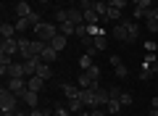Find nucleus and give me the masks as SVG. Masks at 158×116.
I'll use <instances>...</instances> for the list:
<instances>
[{
  "label": "nucleus",
  "mask_w": 158,
  "mask_h": 116,
  "mask_svg": "<svg viewBox=\"0 0 158 116\" xmlns=\"http://www.w3.org/2000/svg\"><path fill=\"white\" fill-rule=\"evenodd\" d=\"M32 29H34V34H37L40 40H45V42H50L58 34V24L56 21H42V24H37V27H32Z\"/></svg>",
  "instance_id": "1"
},
{
  "label": "nucleus",
  "mask_w": 158,
  "mask_h": 116,
  "mask_svg": "<svg viewBox=\"0 0 158 116\" xmlns=\"http://www.w3.org/2000/svg\"><path fill=\"white\" fill-rule=\"evenodd\" d=\"M19 100H21V98H19L16 92H11L8 87L0 90V108L6 111V114H13V111H16V103H19Z\"/></svg>",
  "instance_id": "2"
},
{
  "label": "nucleus",
  "mask_w": 158,
  "mask_h": 116,
  "mask_svg": "<svg viewBox=\"0 0 158 116\" xmlns=\"http://www.w3.org/2000/svg\"><path fill=\"white\" fill-rule=\"evenodd\" d=\"M0 77H3V79H21V77H27V71H24V61H13L8 69L0 71Z\"/></svg>",
  "instance_id": "3"
},
{
  "label": "nucleus",
  "mask_w": 158,
  "mask_h": 116,
  "mask_svg": "<svg viewBox=\"0 0 158 116\" xmlns=\"http://www.w3.org/2000/svg\"><path fill=\"white\" fill-rule=\"evenodd\" d=\"M19 53V37H8L0 45V55H16Z\"/></svg>",
  "instance_id": "4"
},
{
  "label": "nucleus",
  "mask_w": 158,
  "mask_h": 116,
  "mask_svg": "<svg viewBox=\"0 0 158 116\" xmlns=\"http://www.w3.org/2000/svg\"><path fill=\"white\" fill-rule=\"evenodd\" d=\"M111 37H113V40H118V42H129V29H127V24H124V21H118L116 27H113Z\"/></svg>",
  "instance_id": "5"
},
{
  "label": "nucleus",
  "mask_w": 158,
  "mask_h": 116,
  "mask_svg": "<svg viewBox=\"0 0 158 116\" xmlns=\"http://www.w3.org/2000/svg\"><path fill=\"white\" fill-rule=\"evenodd\" d=\"M95 92H98V90H92V87H82V92H79V100H82L90 111L95 108Z\"/></svg>",
  "instance_id": "6"
},
{
  "label": "nucleus",
  "mask_w": 158,
  "mask_h": 116,
  "mask_svg": "<svg viewBox=\"0 0 158 116\" xmlns=\"http://www.w3.org/2000/svg\"><path fill=\"white\" fill-rule=\"evenodd\" d=\"M19 98L27 100L29 108H37V103H40V92H34V90H21V92H19Z\"/></svg>",
  "instance_id": "7"
},
{
  "label": "nucleus",
  "mask_w": 158,
  "mask_h": 116,
  "mask_svg": "<svg viewBox=\"0 0 158 116\" xmlns=\"http://www.w3.org/2000/svg\"><path fill=\"white\" fill-rule=\"evenodd\" d=\"M19 55H21L24 61H27V58H32V40L19 37Z\"/></svg>",
  "instance_id": "8"
},
{
  "label": "nucleus",
  "mask_w": 158,
  "mask_h": 116,
  "mask_svg": "<svg viewBox=\"0 0 158 116\" xmlns=\"http://www.w3.org/2000/svg\"><path fill=\"white\" fill-rule=\"evenodd\" d=\"M40 58H42V61H45V63H53V61H56V58H58V50L53 48L50 42H48L45 48H42V53H40Z\"/></svg>",
  "instance_id": "9"
},
{
  "label": "nucleus",
  "mask_w": 158,
  "mask_h": 116,
  "mask_svg": "<svg viewBox=\"0 0 158 116\" xmlns=\"http://www.w3.org/2000/svg\"><path fill=\"white\" fill-rule=\"evenodd\" d=\"M6 87L11 90V92H16V95H19L21 90H27V79H24V77H21V79H8Z\"/></svg>",
  "instance_id": "10"
},
{
  "label": "nucleus",
  "mask_w": 158,
  "mask_h": 116,
  "mask_svg": "<svg viewBox=\"0 0 158 116\" xmlns=\"http://www.w3.org/2000/svg\"><path fill=\"white\" fill-rule=\"evenodd\" d=\"M42 87H45V79H42V77H37V74H34V77H27V90L40 92Z\"/></svg>",
  "instance_id": "11"
},
{
  "label": "nucleus",
  "mask_w": 158,
  "mask_h": 116,
  "mask_svg": "<svg viewBox=\"0 0 158 116\" xmlns=\"http://www.w3.org/2000/svg\"><path fill=\"white\" fill-rule=\"evenodd\" d=\"M32 6H29V3H27V0H21V3H16V16L19 19H29V16H32Z\"/></svg>",
  "instance_id": "12"
},
{
  "label": "nucleus",
  "mask_w": 158,
  "mask_h": 116,
  "mask_svg": "<svg viewBox=\"0 0 158 116\" xmlns=\"http://www.w3.org/2000/svg\"><path fill=\"white\" fill-rule=\"evenodd\" d=\"M69 21L71 24H85V13H82V8H69Z\"/></svg>",
  "instance_id": "13"
},
{
  "label": "nucleus",
  "mask_w": 158,
  "mask_h": 116,
  "mask_svg": "<svg viewBox=\"0 0 158 116\" xmlns=\"http://www.w3.org/2000/svg\"><path fill=\"white\" fill-rule=\"evenodd\" d=\"M121 21H124V24H127V29H129V40L140 37V24H137L135 19H121Z\"/></svg>",
  "instance_id": "14"
},
{
  "label": "nucleus",
  "mask_w": 158,
  "mask_h": 116,
  "mask_svg": "<svg viewBox=\"0 0 158 116\" xmlns=\"http://www.w3.org/2000/svg\"><path fill=\"white\" fill-rule=\"evenodd\" d=\"M58 32H61L63 37H71V34H77V24H71V21H63V24H58Z\"/></svg>",
  "instance_id": "15"
},
{
  "label": "nucleus",
  "mask_w": 158,
  "mask_h": 116,
  "mask_svg": "<svg viewBox=\"0 0 158 116\" xmlns=\"http://www.w3.org/2000/svg\"><path fill=\"white\" fill-rule=\"evenodd\" d=\"M79 92H82V87H79V84H71V82L63 84V95H66V98H79Z\"/></svg>",
  "instance_id": "16"
},
{
  "label": "nucleus",
  "mask_w": 158,
  "mask_h": 116,
  "mask_svg": "<svg viewBox=\"0 0 158 116\" xmlns=\"http://www.w3.org/2000/svg\"><path fill=\"white\" fill-rule=\"evenodd\" d=\"M108 100H111L108 90H98V92H95V108H100V105H108Z\"/></svg>",
  "instance_id": "17"
},
{
  "label": "nucleus",
  "mask_w": 158,
  "mask_h": 116,
  "mask_svg": "<svg viewBox=\"0 0 158 116\" xmlns=\"http://www.w3.org/2000/svg\"><path fill=\"white\" fill-rule=\"evenodd\" d=\"M0 34H3V40H8V37H13V34H19V32H16V24L3 21V27H0Z\"/></svg>",
  "instance_id": "18"
},
{
  "label": "nucleus",
  "mask_w": 158,
  "mask_h": 116,
  "mask_svg": "<svg viewBox=\"0 0 158 116\" xmlns=\"http://www.w3.org/2000/svg\"><path fill=\"white\" fill-rule=\"evenodd\" d=\"M69 111H71V114H82V111H85V103L79 98H69Z\"/></svg>",
  "instance_id": "19"
},
{
  "label": "nucleus",
  "mask_w": 158,
  "mask_h": 116,
  "mask_svg": "<svg viewBox=\"0 0 158 116\" xmlns=\"http://www.w3.org/2000/svg\"><path fill=\"white\" fill-rule=\"evenodd\" d=\"M92 42H95L98 53H100V50H106V48H108V37H106V32H103V34H95V37H92Z\"/></svg>",
  "instance_id": "20"
},
{
  "label": "nucleus",
  "mask_w": 158,
  "mask_h": 116,
  "mask_svg": "<svg viewBox=\"0 0 158 116\" xmlns=\"http://www.w3.org/2000/svg\"><path fill=\"white\" fill-rule=\"evenodd\" d=\"M50 45H53V48H56V50H58V53H61V50H63V48H66V37H63V34H61V32H58V34H56V37H53V40H50Z\"/></svg>",
  "instance_id": "21"
},
{
  "label": "nucleus",
  "mask_w": 158,
  "mask_h": 116,
  "mask_svg": "<svg viewBox=\"0 0 158 116\" xmlns=\"http://www.w3.org/2000/svg\"><path fill=\"white\" fill-rule=\"evenodd\" d=\"M37 77H42V79H50L53 77V71H50V63H40V69H37Z\"/></svg>",
  "instance_id": "22"
},
{
  "label": "nucleus",
  "mask_w": 158,
  "mask_h": 116,
  "mask_svg": "<svg viewBox=\"0 0 158 116\" xmlns=\"http://www.w3.org/2000/svg\"><path fill=\"white\" fill-rule=\"evenodd\" d=\"M121 108H124V105H121V103H118V100H108V105H106V111H108V114H111V116H116L118 114V111H121Z\"/></svg>",
  "instance_id": "23"
},
{
  "label": "nucleus",
  "mask_w": 158,
  "mask_h": 116,
  "mask_svg": "<svg viewBox=\"0 0 158 116\" xmlns=\"http://www.w3.org/2000/svg\"><path fill=\"white\" fill-rule=\"evenodd\" d=\"M106 19H111V21H121V19H124V16H121V11H118V8H113V6H108V13H106Z\"/></svg>",
  "instance_id": "24"
},
{
  "label": "nucleus",
  "mask_w": 158,
  "mask_h": 116,
  "mask_svg": "<svg viewBox=\"0 0 158 116\" xmlns=\"http://www.w3.org/2000/svg\"><path fill=\"white\" fill-rule=\"evenodd\" d=\"M82 13H85V24H98V21H100V16L95 13V8H90V11H82Z\"/></svg>",
  "instance_id": "25"
},
{
  "label": "nucleus",
  "mask_w": 158,
  "mask_h": 116,
  "mask_svg": "<svg viewBox=\"0 0 158 116\" xmlns=\"http://www.w3.org/2000/svg\"><path fill=\"white\" fill-rule=\"evenodd\" d=\"M95 13H98L100 19L108 13V3H106V0H95Z\"/></svg>",
  "instance_id": "26"
},
{
  "label": "nucleus",
  "mask_w": 158,
  "mask_h": 116,
  "mask_svg": "<svg viewBox=\"0 0 158 116\" xmlns=\"http://www.w3.org/2000/svg\"><path fill=\"white\" fill-rule=\"evenodd\" d=\"M45 45H48V42H45V40H40V37H37V40H32V55H40Z\"/></svg>",
  "instance_id": "27"
},
{
  "label": "nucleus",
  "mask_w": 158,
  "mask_h": 116,
  "mask_svg": "<svg viewBox=\"0 0 158 116\" xmlns=\"http://www.w3.org/2000/svg\"><path fill=\"white\" fill-rule=\"evenodd\" d=\"M53 21H56V24L69 21V11H66V8H58V11H56V16H53Z\"/></svg>",
  "instance_id": "28"
},
{
  "label": "nucleus",
  "mask_w": 158,
  "mask_h": 116,
  "mask_svg": "<svg viewBox=\"0 0 158 116\" xmlns=\"http://www.w3.org/2000/svg\"><path fill=\"white\" fill-rule=\"evenodd\" d=\"M87 77H90L92 82H98V79H100V66H98V63H92V66L87 69Z\"/></svg>",
  "instance_id": "29"
},
{
  "label": "nucleus",
  "mask_w": 158,
  "mask_h": 116,
  "mask_svg": "<svg viewBox=\"0 0 158 116\" xmlns=\"http://www.w3.org/2000/svg\"><path fill=\"white\" fill-rule=\"evenodd\" d=\"M113 71H116V79H127V77H129V69H127L124 63H121V66H116Z\"/></svg>",
  "instance_id": "30"
},
{
  "label": "nucleus",
  "mask_w": 158,
  "mask_h": 116,
  "mask_svg": "<svg viewBox=\"0 0 158 116\" xmlns=\"http://www.w3.org/2000/svg\"><path fill=\"white\" fill-rule=\"evenodd\" d=\"M148 32H150V34H158V19L148 16Z\"/></svg>",
  "instance_id": "31"
},
{
  "label": "nucleus",
  "mask_w": 158,
  "mask_h": 116,
  "mask_svg": "<svg viewBox=\"0 0 158 116\" xmlns=\"http://www.w3.org/2000/svg\"><path fill=\"white\" fill-rule=\"evenodd\" d=\"M77 37H90V27H87V24H79L77 27Z\"/></svg>",
  "instance_id": "32"
},
{
  "label": "nucleus",
  "mask_w": 158,
  "mask_h": 116,
  "mask_svg": "<svg viewBox=\"0 0 158 116\" xmlns=\"http://www.w3.org/2000/svg\"><path fill=\"white\" fill-rule=\"evenodd\" d=\"M118 103L121 105H132V92H121L118 95Z\"/></svg>",
  "instance_id": "33"
},
{
  "label": "nucleus",
  "mask_w": 158,
  "mask_h": 116,
  "mask_svg": "<svg viewBox=\"0 0 158 116\" xmlns=\"http://www.w3.org/2000/svg\"><path fill=\"white\" fill-rule=\"evenodd\" d=\"M29 24H32L29 19H16V32H24V29H27Z\"/></svg>",
  "instance_id": "34"
},
{
  "label": "nucleus",
  "mask_w": 158,
  "mask_h": 116,
  "mask_svg": "<svg viewBox=\"0 0 158 116\" xmlns=\"http://www.w3.org/2000/svg\"><path fill=\"white\" fill-rule=\"evenodd\" d=\"M79 66H82V69L87 71V69L92 66V55H85V58H79Z\"/></svg>",
  "instance_id": "35"
},
{
  "label": "nucleus",
  "mask_w": 158,
  "mask_h": 116,
  "mask_svg": "<svg viewBox=\"0 0 158 116\" xmlns=\"http://www.w3.org/2000/svg\"><path fill=\"white\" fill-rule=\"evenodd\" d=\"M121 92H124V90H121V87H116V84H111V90H108V95H111L113 100H118V95H121Z\"/></svg>",
  "instance_id": "36"
},
{
  "label": "nucleus",
  "mask_w": 158,
  "mask_h": 116,
  "mask_svg": "<svg viewBox=\"0 0 158 116\" xmlns=\"http://www.w3.org/2000/svg\"><path fill=\"white\" fill-rule=\"evenodd\" d=\"M79 8L82 11H90V8H95V0H79Z\"/></svg>",
  "instance_id": "37"
},
{
  "label": "nucleus",
  "mask_w": 158,
  "mask_h": 116,
  "mask_svg": "<svg viewBox=\"0 0 158 116\" xmlns=\"http://www.w3.org/2000/svg\"><path fill=\"white\" fill-rule=\"evenodd\" d=\"M90 84H92V79L87 77V71H85L82 77H79V87H90Z\"/></svg>",
  "instance_id": "38"
},
{
  "label": "nucleus",
  "mask_w": 158,
  "mask_h": 116,
  "mask_svg": "<svg viewBox=\"0 0 158 116\" xmlns=\"http://www.w3.org/2000/svg\"><path fill=\"white\" fill-rule=\"evenodd\" d=\"M111 6H113V8H118V11H124V8L129 6V0H113Z\"/></svg>",
  "instance_id": "39"
},
{
  "label": "nucleus",
  "mask_w": 158,
  "mask_h": 116,
  "mask_svg": "<svg viewBox=\"0 0 158 116\" xmlns=\"http://www.w3.org/2000/svg\"><path fill=\"white\" fill-rule=\"evenodd\" d=\"M71 111L69 108H63V105H56V111H53V116H69Z\"/></svg>",
  "instance_id": "40"
},
{
  "label": "nucleus",
  "mask_w": 158,
  "mask_h": 116,
  "mask_svg": "<svg viewBox=\"0 0 158 116\" xmlns=\"http://www.w3.org/2000/svg\"><path fill=\"white\" fill-rule=\"evenodd\" d=\"M29 21H32V27H37V24H42V19H40V13H32Z\"/></svg>",
  "instance_id": "41"
},
{
  "label": "nucleus",
  "mask_w": 158,
  "mask_h": 116,
  "mask_svg": "<svg viewBox=\"0 0 158 116\" xmlns=\"http://www.w3.org/2000/svg\"><path fill=\"white\" fill-rule=\"evenodd\" d=\"M90 116H108V111H103V108H92Z\"/></svg>",
  "instance_id": "42"
},
{
  "label": "nucleus",
  "mask_w": 158,
  "mask_h": 116,
  "mask_svg": "<svg viewBox=\"0 0 158 116\" xmlns=\"http://www.w3.org/2000/svg\"><path fill=\"white\" fill-rule=\"evenodd\" d=\"M111 66H113V69L121 66V58H118V55H111Z\"/></svg>",
  "instance_id": "43"
},
{
  "label": "nucleus",
  "mask_w": 158,
  "mask_h": 116,
  "mask_svg": "<svg viewBox=\"0 0 158 116\" xmlns=\"http://www.w3.org/2000/svg\"><path fill=\"white\" fill-rule=\"evenodd\" d=\"M48 114V111H40V108H32V111H29V116H45Z\"/></svg>",
  "instance_id": "44"
},
{
  "label": "nucleus",
  "mask_w": 158,
  "mask_h": 116,
  "mask_svg": "<svg viewBox=\"0 0 158 116\" xmlns=\"http://www.w3.org/2000/svg\"><path fill=\"white\" fill-rule=\"evenodd\" d=\"M145 48H148V53H156L158 45H156V42H145Z\"/></svg>",
  "instance_id": "45"
},
{
  "label": "nucleus",
  "mask_w": 158,
  "mask_h": 116,
  "mask_svg": "<svg viewBox=\"0 0 158 116\" xmlns=\"http://www.w3.org/2000/svg\"><path fill=\"white\" fill-rule=\"evenodd\" d=\"M150 16H153V19H158V6H153V11H150Z\"/></svg>",
  "instance_id": "46"
},
{
  "label": "nucleus",
  "mask_w": 158,
  "mask_h": 116,
  "mask_svg": "<svg viewBox=\"0 0 158 116\" xmlns=\"http://www.w3.org/2000/svg\"><path fill=\"white\" fill-rule=\"evenodd\" d=\"M148 116H158V108H150V114H148Z\"/></svg>",
  "instance_id": "47"
},
{
  "label": "nucleus",
  "mask_w": 158,
  "mask_h": 116,
  "mask_svg": "<svg viewBox=\"0 0 158 116\" xmlns=\"http://www.w3.org/2000/svg\"><path fill=\"white\" fill-rule=\"evenodd\" d=\"M153 108H158V95H156V98H153Z\"/></svg>",
  "instance_id": "48"
},
{
  "label": "nucleus",
  "mask_w": 158,
  "mask_h": 116,
  "mask_svg": "<svg viewBox=\"0 0 158 116\" xmlns=\"http://www.w3.org/2000/svg\"><path fill=\"white\" fill-rule=\"evenodd\" d=\"M77 116H90V111H82V114H77Z\"/></svg>",
  "instance_id": "49"
},
{
  "label": "nucleus",
  "mask_w": 158,
  "mask_h": 116,
  "mask_svg": "<svg viewBox=\"0 0 158 116\" xmlns=\"http://www.w3.org/2000/svg\"><path fill=\"white\" fill-rule=\"evenodd\" d=\"M13 116H24V114H19V111H13Z\"/></svg>",
  "instance_id": "50"
},
{
  "label": "nucleus",
  "mask_w": 158,
  "mask_h": 116,
  "mask_svg": "<svg viewBox=\"0 0 158 116\" xmlns=\"http://www.w3.org/2000/svg\"><path fill=\"white\" fill-rule=\"evenodd\" d=\"M37 3H50V0H37Z\"/></svg>",
  "instance_id": "51"
},
{
  "label": "nucleus",
  "mask_w": 158,
  "mask_h": 116,
  "mask_svg": "<svg viewBox=\"0 0 158 116\" xmlns=\"http://www.w3.org/2000/svg\"><path fill=\"white\" fill-rule=\"evenodd\" d=\"M106 3H108V6H111V3H113V0H106Z\"/></svg>",
  "instance_id": "52"
},
{
  "label": "nucleus",
  "mask_w": 158,
  "mask_h": 116,
  "mask_svg": "<svg viewBox=\"0 0 158 116\" xmlns=\"http://www.w3.org/2000/svg\"><path fill=\"white\" fill-rule=\"evenodd\" d=\"M45 116H50V114H45Z\"/></svg>",
  "instance_id": "53"
}]
</instances>
